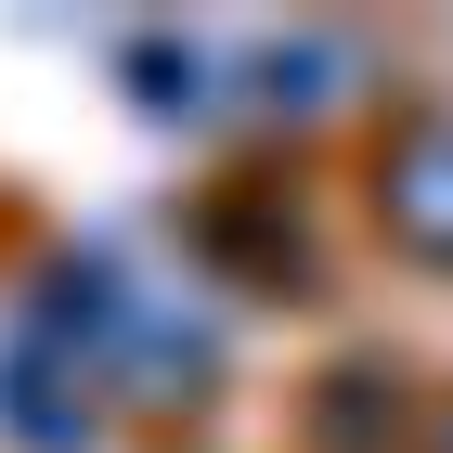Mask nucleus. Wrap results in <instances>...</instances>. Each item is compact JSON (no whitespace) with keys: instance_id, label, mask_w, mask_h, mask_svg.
<instances>
[{"instance_id":"obj_1","label":"nucleus","mask_w":453,"mask_h":453,"mask_svg":"<svg viewBox=\"0 0 453 453\" xmlns=\"http://www.w3.org/2000/svg\"><path fill=\"white\" fill-rule=\"evenodd\" d=\"M363 208L388 220V246H402V259L453 273V104H427V117H388L376 169H363Z\"/></svg>"},{"instance_id":"obj_2","label":"nucleus","mask_w":453,"mask_h":453,"mask_svg":"<svg viewBox=\"0 0 453 453\" xmlns=\"http://www.w3.org/2000/svg\"><path fill=\"white\" fill-rule=\"evenodd\" d=\"M104 376L130 388V402H195V388L220 376V349H208V324H181V311H130L104 337Z\"/></svg>"},{"instance_id":"obj_3","label":"nucleus","mask_w":453,"mask_h":453,"mask_svg":"<svg viewBox=\"0 0 453 453\" xmlns=\"http://www.w3.org/2000/svg\"><path fill=\"white\" fill-rule=\"evenodd\" d=\"M208 246L234 259L246 285H311V234H298L285 208H259V195H246V208H234V195H208Z\"/></svg>"},{"instance_id":"obj_4","label":"nucleus","mask_w":453,"mask_h":453,"mask_svg":"<svg viewBox=\"0 0 453 453\" xmlns=\"http://www.w3.org/2000/svg\"><path fill=\"white\" fill-rule=\"evenodd\" d=\"M388 415H402V376L388 363H349V376L311 388V453H388Z\"/></svg>"},{"instance_id":"obj_5","label":"nucleus","mask_w":453,"mask_h":453,"mask_svg":"<svg viewBox=\"0 0 453 453\" xmlns=\"http://www.w3.org/2000/svg\"><path fill=\"white\" fill-rule=\"evenodd\" d=\"M427 453H453V402H441V415H427Z\"/></svg>"}]
</instances>
